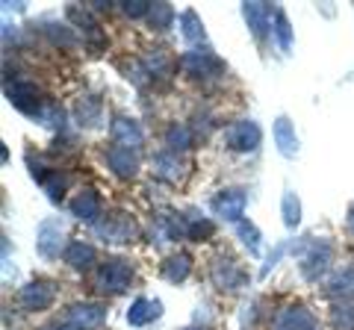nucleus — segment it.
I'll use <instances>...</instances> for the list:
<instances>
[{
    "label": "nucleus",
    "instance_id": "f3484780",
    "mask_svg": "<svg viewBox=\"0 0 354 330\" xmlns=\"http://www.w3.org/2000/svg\"><path fill=\"white\" fill-rule=\"evenodd\" d=\"M68 210H71L74 218H80V222H86V224H97V222H101V215H104L101 195H97L92 186H86V189H80V192L71 197Z\"/></svg>",
    "mask_w": 354,
    "mask_h": 330
},
{
    "label": "nucleus",
    "instance_id": "72a5a7b5",
    "mask_svg": "<svg viewBox=\"0 0 354 330\" xmlns=\"http://www.w3.org/2000/svg\"><path fill=\"white\" fill-rule=\"evenodd\" d=\"M174 18H177V12H174V6L171 3H151V12H148V24H151V30H160V32H165L171 24H174Z\"/></svg>",
    "mask_w": 354,
    "mask_h": 330
},
{
    "label": "nucleus",
    "instance_id": "9b49d317",
    "mask_svg": "<svg viewBox=\"0 0 354 330\" xmlns=\"http://www.w3.org/2000/svg\"><path fill=\"white\" fill-rule=\"evenodd\" d=\"M245 204H248V195L242 189H221L213 195L209 201V210L213 215H218L221 222H234L239 224L242 222V213H245Z\"/></svg>",
    "mask_w": 354,
    "mask_h": 330
},
{
    "label": "nucleus",
    "instance_id": "4c0bfd02",
    "mask_svg": "<svg viewBox=\"0 0 354 330\" xmlns=\"http://www.w3.org/2000/svg\"><path fill=\"white\" fill-rule=\"evenodd\" d=\"M286 248H290V245H286V242H281V245H274V251H272V254L266 257V262H263V269H260V278H266V274H269L274 266H278V262H281V257L286 254Z\"/></svg>",
    "mask_w": 354,
    "mask_h": 330
},
{
    "label": "nucleus",
    "instance_id": "2eb2a0df",
    "mask_svg": "<svg viewBox=\"0 0 354 330\" xmlns=\"http://www.w3.org/2000/svg\"><path fill=\"white\" fill-rule=\"evenodd\" d=\"M153 174L165 183H180L186 174H189V162L183 159V153L162 148V151L153 153Z\"/></svg>",
    "mask_w": 354,
    "mask_h": 330
},
{
    "label": "nucleus",
    "instance_id": "9d476101",
    "mask_svg": "<svg viewBox=\"0 0 354 330\" xmlns=\"http://www.w3.org/2000/svg\"><path fill=\"white\" fill-rule=\"evenodd\" d=\"M95 230L104 242H133L139 236V224L133 222L127 213H106L101 222L95 224Z\"/></svg>",
    "mask_w": 354,
    "mask_h": 330
},
{
    "label": "nucleus",
    "instance_id": "f8f14e48",
    "mask_svg": "<svg viewBox=\"0 0 354 330\" xmlns=\"http://www.w3.org/2000/svg\"><path fill=\"white\" fill-rule=\"evenodd\" d=\"M53 298H57V286L50 280H30L27 286H21V292H18V304L30 313L50 310Z\"/></svg>",
    "mask_w": 354,
    "mask_h": 330
},
{
    "label": "nucleus",
    "instance_id": "4468645a",
    "mask_svg": "<svg viewBox=\"0 0 354 330\" xmlns=\"http://www.w3.org/2000/svg\"><path fill=\"white\" fill-rule=\"evenodd\" d=\"M106 318V307L97 301H77L65 310V322H68L74 330H92L101 327Z\"/></svg>",
    "mask_w": 354,
    "mask_h": 330
},
{
    "label": "nucleus",
    "instance_id": "4be33fe9",
    "mask_svg": "<svg viewBox=\"0 0 354 330\" xmlns=\"http://www.w3.org/2000/svg\"><path fill=\"white\" fill-rule=\"evenodd\" d=\"M142 65H145L151 80H157V83H169L174 74V59L162 48H151L145 57H142Z\"/></svg>",
    "mask_w": 354,
    "mask_h": 330
},
{
    "label": "nucleus",
    "instance_id": "c9c22d12",
    "mask_svg": "<svg viewBox=\"0 0 354 330\" xmlns=\"http://www.w3.org/2000/svg\"><path fill=\"white\" fill-rule=\"evenodd\" d=\"M334 324L342 330H351L354 327V301H342L334 307Z\"/></svg>",
    "mask_w": 354,
    "mask_h": 330
},
{
    "label": "nucleus",
    "instance_id": "423d86ee",
    "mask_svg": "<svg viewBox=\"0 0 354 330\" xmlns=\"http://www.w3.org/2000/svg\"><path fill=\"white\" fill-rule=\"evenodd\" d=\"M209 278H213V283L218 286L221 292H236V289H242V286L251 280L248 271L242 269L234 257H227V254H218L213 260V266H209Z\"/></svg>",
    "mask_w": 354,
    "mask_h": 330
},
{
    "label": "nucleus",
    "instance_id": "7ed1b4c3",
    "mask_svg": "<svg viewBox=\"0 0 354 330\" xmlns=\"http://www.w3.org/2000/svg\"><path fill=\"white\" fill-rule=\"evenodd\" d=\"M133 283V266L121 257H106L95 271V286L106 295H121Z\"/></svg>",
    "mask_w": 354,
    "mask_h": 330
},
{
    "label": "nucleus",
    "instance_id": "dca6fc26",
    "mask_svg": "<svg viewBox=\"0 0 354 330\" xmlns=\"http://www.w3.org/2000/svg\"><path fill=\"white\" fill-rule=\"evenodd\" d=\"M109 136H113V145L139 151L142 142H145V133H142V124L130 115H113V124H109Z\"/></svg>",
    "mask_w": 354,
    "mask_h": 330
},
{
    "label": "nucleus",
    "instance_id": "aec40b11",
    "mask_svg": "<svg viewBox=\"0 0 354 330\" xmlns=\"http://www.w3.org/2000/svg\"><path fill=\"white\" fill-rule=\"evenodd\" d=\"M74 121L86 130H95L104 124V104L97 95H80L74 104Z\"/></svg>",
    "mask_w": 354,
    "mask_h": 330
},
{
    "label": "nucleus",
    "instance_id": "393cba45",
    "mask_svg": "<svg viewBox=\"0 0 354 330\" xmlns=\"http://www.w3.org/2000/svg\"><path fill=\"white\" fill-rule=\"evenodd\" d=\"M180 32H183V39H186V45H207V30H204V21L201 15L195 12V9H183L180 12Z\"/></svg>",
    "mask_w": 354,
    "mask_h": 330
},
{
    "label": "nucleus",
    "instance_id": "79ce46f5",
    "mask_svg": "<svg viewBox=\"0 0 354 330\" xmlns=\"http://www.w3.org/2000/svg\"><path fill=\"white\" fill-rule=\"evenodd\" d=\"M183 330H204V327H183Z\"/></svg>",
    "mask_w": 354,
    "mask_h": 330
},
{
    "label": "nucleus",
    "instance_id": "6ab92c4d",
    "mask_svg": "<svg viewBox=\"0 0 354 330\" xmlns=\"http://www.w3.org/2000/svg\"><path fill=\"white\" fill-rule=\"evenodd\" d=\"M274 330H319L316 316L307 310L301 304H292V307H283L274 318Z\"/></svg>",
    "mask_w": 354,
    "mask_h": 330
},
{
    "label": "nucleus",
    "instance_id": "6e6552de",
    "mask_svg": "<svg viewBox=\"0 0 354 330\" xmlns=\"http://www.w3.org/2000/svg\"><path fill=\"white\" fill-rule=\"evenodd\" d=\"M65 18L71 21L74 30L83 32V41H86V45L92 48L95 53L106 48V36H104L101 24H97V18L92 15V9H86V6H68V9H65Z\"/></svg>",
    "mask_w": 354,
    "mask_h": 330
},
{
    "label": "nucleus",
    "instance_id": "473e14b6",
    "mask_svg": "<svg viewBox=\"0 0 354 330\" xmlns=\"http://www.w3.org/2000/svg\"><path fill=\"white\" fill-rule=\"evenodd\" d=\"M281 215H283V224L286 230H295L301 224V201L292 189H283V197H281Z\"/></svg>",
    "mask_w": 354,
    "mask_h": 330
},
{
    "label": "nucleus",
    "instance_id": "1a4fd4ad",
    "mask_svg": "<svg viewBox=\"0 0 354 330\" xmlns=\"http://www.w3.org/2000/svg\"><path fill=\"white\" fill-rule=\"evenodd\" d=\"M27 165H30V177L41 186L44 195H48L53 204H62L65 189H68V174H62L59 168H48V165H41L32 157H27Z\"/></svg>",
    "mask_w": 354,
    "mask_h": 330
},
{
    "label": "nucleus",
    "instance_id": "f704fd0d",
    "mask_svg": "<svg viewBox=\"0 0 354 330\" xmlns=\"http://www.w3.org/2000/svg\"><path fill=\"white\" fill-rule=\"evenodd\" d=\"M272 32H274V39H278V48L283 53H290L292 50V27H290V18H286L283 9H278V15H274Z\"/></svg>",
    "mask_w": 354,
    "mask_h": 330
},
{
    "label": "nucleus",
    "instance_id": "ea45409f",
    "mask_svg": "<svg viewBox=\"0 0 354 330\" xmlns=\"http://www.w3.org/2000/svg\"><path fill=\"white\" fill-rule=\"evenodd\" d=\"M41 330H74V327H71L68 322H62V324L57 322V324H48V327H41Z\"/></svg>",
    "mask_w": 354,
    "mask_h": 330
},
{
    "label": "nucleus",
    "instance_id": "0eeeda50",
    "mask_svg": "<svg viewBox=\"0 0 354 330\" xmlns=\"http://www.w3.org/2000/svg\"><path fill=\"white\" fill-rule=\"evenodd\" d=\"M260 142H263V130L251 118H239L225 130V145L236 153H254L260 148Z\"/></svg>",
    "mask_w": 354,
    "mask_h": 330
},
{
    "label": "nucleus",
    "instance_id": "39448f33",
    "mask_svg": "<svg viewBox=\"0 0 354 330\" xmlns=\"http://www.w3.org/2000/svg\"><path fill=\"white\" fill-rule=\"evenodd\" d=\"M71 242H65V224L59 218H44L36 230V251L44 260H59V254L65 257Z\"/></svg>",
    "mask_w": 354,
    "mask_h": 330
},
{
    "label": "nucleus",
    "instance_id": "cd10ccee",
    "mask_svg": "<svg viewBox=\"0 0 354 330\" xmlns=\"http://www.w3.org/2000/svg\"><path fill=\"white\" fill-rule=\"evenodd\" d=\"M328 295H330V298H334L337 304L354 301V266H346L339 274H334V278H330Z\"/></svg>",
    "mask_w": 354,
    "mask_h": 330
},
{
    "label": "nucleus",
    "instance_id": "7c9ffc66",
    "mask_svg": "<svg viewBox=\"0 0 354 330\" xmlns=\"http://www.w3.org/2000/svg\"><path fill=\"white\" fill-rule=\"evenodd\" d=\"M213 233H216V224L209 222V218L198 215V213H186V239L207 242V239H213Z\"/></svg>",
    "mask_w": 354,
    "mask_h": 330
},
{
    "label": "nucleus",
    "instance_id": "ddd939ff",
    "mask_svg": "<svg viewBox=\"0 0 354 330\" xmlns=\"http://www.w3.org/2000/svg\"><path fill=\"white\" fill-rule=\"evenodd\" d=\"M274 15L278 9H272L269 3H260V0H251V3H242V18L251 30V36L257 41H266V36L272 32V24H274Z\"/></svg>",
    "mask_w": 354,
    "mask_h": 330
},
{
    "label": "nucleus",
    "instance_id": "c756f323",
    "mask_svg": "<svg viewBox=\"0 0 354 330\" xmlns=\"http://www.w3.org/2000/svg\"><path fill=\"white\" fill-rule=\"evenodd\" d=\"M195 145V133H192V127L189 124H169L165 127V148L174 151V153H183V151H189Z\"/></svg>",
    "mask_w": 354,
    "mask_h": 330
},
{
    "label": "nucleus",
    "instance_id": "f257e3e1",
    "mask_svg": "<svg viewBox=\"0 0 354 330\" xmlns=\"http://www.w3.org/2000/svg\"><path fill=\"white\" fill-rule=\"evenodd\" d=\"M292 251L301 254V278L310 283H319L328 274L330 262H334V242L328 239H313V236H304L301 245H292Z\"/></svg>",
    "mask_w": 354,
    "mask_h": 330
},
{
    "label": "nucleus",
    "instance_id": "e433bc0d",
    "mask_svg": "<svg viewBox=\"0 0 354 330\" xmlns=\"http://www.w3.org/2000/svg\"><path fill=\"white\" fill-rule=\"evenodd\" d=\"M121 9H124L127 18H148L151 3H148V0H124V3H121Z\"/></svg>",
    "mask_w": 354,
    "mask_h": 330
},
{
    "label": "nucleus",
    "instance_id": "412c9836",
    "mask_svg": "<svg viewBox=\"0 0 354 330\" xmlns=\"http://www.w3.org/2000/svg\"><path fill=\"white\" fill-rule=\"evenodd\" d=\"M153 236L157 242H177L186 236V215L162 210L157 218H153Z\"/></svg>",
    "mask_w": 354,
    "mask_h": 330
},
{
    "label": "nucleus",
    "instance_id": "a19ab883",
    "mask_svg": "<svg viewBox=\"0 0 354 330\" xmlns=\"http://www.w3.org/2000/svg\"><path fill=\"white\" fill-rule=\"evenodd\" d=\"M348 230H351V236H354V204L348 206Z\"/></svg>",
    "mask_w": 354,
    "mask_h": 330
},
{
    "label": "nucleus",
    "instance_id": "a211bd4d",
    "mask_svg": "<svg viewBox=\"0 0 354 330\" xmlns=\"http://www.w3.org/2000/svg\"><path fill=\"white\" fill-rule=\"evenodd\" d=\"M106 165L118 180H133L139 174V151L121 148V145H109L106 148Z\"/></svg>",
    "mask_w": 354,
    "mask_h": 330
},
{
    "label": "nucleus",
    "instance_id": "a878e982",
    "mask_svg": "<svg viewBox=\"0 0 354 330\" xmlns=\"http://www.w3.org/2000/svg\"><path fill=\"white\" fill-rule=\"evenodd\" d=\"M74 271H88L97 262V251L88 245V242H71L68 251H65V257H62Z\"/></svg>",
    "mask_w": 354,
    "mask_h": 330
},
{
    "label": "nucleus",
    "instance_id": "20e7f679",
    "mask_svg": "<svg viewBox=\"0 0 354 330\" xmlns=\"http://www.w3.org/2000/svg\"><path fill=\"white\" fill-rule=\"evenodd\" d=\"M180 68H183V74L189 77V80L207 83V80H216V77L225 74L227 65L221 62L209 48H204V50H186L180 57Z\"/></svg>",
    "mask_w": 354,
    "mask_h": 330
},
{
    "label": "nucleus",
    "instance_id": "bb28decb",
    "mask_svg": "<svg viewBox=\"0 0 354 330\" xmlns=\"http://www.w3.org/2000/svg\"><path fill=\"white\" fill-rule=\"evenodd\" d=\"M44 36L50 39V45H57L62 50H74L80 45V39H77V30L71 24H59V21H48V24L41 27Z\"/></svg>",
    "mask_w": 354,
    "mask_h": 330
},
{
    "label": "nucleus",
    "instance_id": "5701e85b",
    "mask_svg": "<svg viewBox=\"0 0 354 330\" xmlns=\"http://www.w3.org/2000/svg\"><path fill=\"white\" fill-rule=\"evenodd\" d=\"M272 136H274V145H278L281 157L292 159L298 153V136H295V124L286 115L274 118V127H272Z\"/></svg>",
    "mask_w": 354,
    "mask_h": 330
},
{
    "label": "nucleus",
    "instance_id": "b1692460",
    "mask_svg": "<svg viewBox=\"0 0 354 330\" xmlns=\"http://www.w3.org/2000/svg\"><path fill=\"white\" fill-rule=\"evenodd\" d=\"M162 316V301H153V298H136L127 310V324L130 327H145L151 322H157Z\"/></svg>",
    "mask_w": 354,
    "mask_h": 330
},
{
    "label": "nucleus",
    "instance_id": "c85d7f7f",
    "mask_svg": "<svg viewBox=\"0 0 354 330\" xmlns=\"http://www.w3.org/2000/svg\"><path fill=\"white\" fill-rule=\"evenodd\" d=\"M189 271H192V257L186 254V251H177L174 257L162 262V278L169 283H183L189 278Z\"/></svg>",
    "mask_w": 354,
    "mask_h": 330
},
{
    "label": "nucleus",
    "instance_id": "f03ea898",
    "mask_svg": "<svg viewBox=\"0 0 354 330\" xmlns=\"http://www.w3.org/2000/svg\"><path fill=\"white\" fill-rule=\"evenodd\" d=\"M3 95H6V101L18 109V113L30 115L32 121H41L44 109H48V101H44L41 89L32 80H21V77H15L12 83L3 86Z\"/></svg>",
    "mask_w": 354,
    "mask_h": 330
},
{
    "label": "nucleus",
    "instance_id": "58836bf2",
    "mask_svg": "<svg viewBox=\"0 0 354 330\" xmlns=\"http://www.w3.org/2000/svg\"><path fill=\"white\" fill-rule=\"evenodd\" d=\"M92 9H95V12H109V3H106V0H92Z\"/></svg>",
    "mask_w": 354,
    "mask_h": 330
},
{
    "label": "nucleus",
    "instance_id": "2f4dec72",
    "mask_svg": "<svg viewBox=\"0 0 354 330\" xmlns=\"http://www.w3.org/2000/svg\"><path fill=\"white\" fill-rule=\"evenodd\" d=\"M236 236L239 242L248 248V254L251 257H260V251H263V233H260V227L248 222V218H242V222L236 224Z\"/></svg>",
    "mask_w": 354,
    "mask_h": 330
}]
</instances>
